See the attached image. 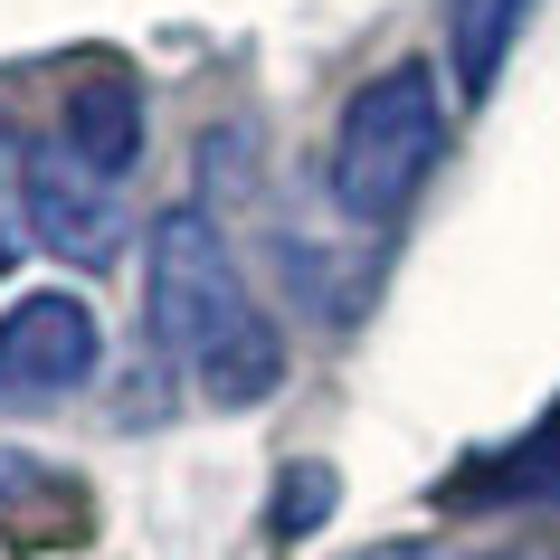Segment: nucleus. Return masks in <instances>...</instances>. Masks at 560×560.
<instances>
[{
    "label": "nucleus",
    "mask_w": 560,
    "mask_h": 560,
    "mask_svg": "<svg viewBox=\"0 0 560 560\" xmlns=\"http://www.w3.org/2000/svg\"><path fill=\"white\" fill-rule=\"evenodd\" d=\"M67 143L86 152L95 172H133V162H143V86H133V77H115V67H105V77H86V86H67Z\"/></svg>",
    "instance_id": "5"
},
{
    "label": "nucleus",
    "mask_w": 560,
    "mask_h": 560,
    "mask_svg": "<svg viewBox=\"0 0 560 560\" xmlns=\"http://www.w3.org/2000/svg\"><path fill=\"white\" fill-rule=\"evenodd\" d=\"M105 371V332H95L86 295H20L0 314V409H38V399H67Z\"/></svg>",
    "instance_id": "4"
},
{
    "label": "nucleus",
    "mask_w": 560,
    "mask_h": 560,
    "mask_svg": "<svg viewBox=\"0 0 560 560\" xmlns=\"http://www.w3.org/2000/svg\"><path fill=\"white\" fill-rule=\"evenodd\" d=\"M532 0H446V58H456V86H466V105H485L503 77V58H513V38H523Z\"/></svg>",
    "instance_id": "6"
},
{
    "label": "nucleus",
    "mask_w": 560,
    "mask_h": 560,
    "mask_svg": "<svg viewBox=\"0 0 560 560\" xmlns=\"http://www.w3.org/2000/svg\"><path fill=\"white\" fill-rule=\"evenodd\" d=\"M67 494V475L48 466V456H30V446H0V523H20V513H58Z\"/></svg>",
    "instance_id": "8"
},
{
    "label": "nucleus",
    "mask_w": 560,
    "mask_h": 560,
    "mask_svg": "<svg viewBox=\"0 0 560 560\" xmlns=\"http://www.w3.org/2000/svg\"><path fill=\"white\" fill-rule=\"evenodd\" d=\"M475 494H523V503H560V418L541 428V438H523L503 466H485V485Z\"/></svg>",
    "instance_id": "7"
},
{
    "label": "nucleus",
    "mask_w": 560,
    "mask_h": 560,
    "mask_svg": "<svg viewBox=\"0 0 560 560\" xmlns=\"http://www.w3.org/2000/svg\"><path fill=\"white\" fill-rule=\"evenodd\" d=\"M438 152H446V95L418 58H399L371 86H352V105L332 124V200L352 209L361 229H389L428 190Z\"/></svg>",
    "instance_id": "2"
},
{
    "label": "nucleus",
    "mask_w": 560,
    "mask_h": 560,
    "mask_svg": "<svg viewBox=\"0 0 560 560\" xmlns=\"http://www.w3.org/2000/svg\"><path fill=\"white\" fill-rule=\"evenodd\" d=\"M143 324L209 409H257L285 381V332L247 295L209 209H162L143 237Z\"/></svg>",
    "instance_id": "1"
},
{
    "label": "nucleus",
    "mask_w": 560,
    "mask_h": 560,
    "mask_svg": "<svg viewBox=\"0 0 560 560\" xmlns=\"http://www.w3.org/2000/svg\"><path fill=\"white\" fill-rule=\"evenodd\" d=\"M0 266H10V229H0Z\"/></svg>",
    "instance_id": "11"
},
{
    "label": "nucleus",
    "mask_w": 560,
    "mask_h": 560,
    "mask_svg": "<svg viewBox=\"0 0 560 560\" xmlns=\"http://www.w3.org/2000/svg\"><path fill=\"white\" fill-rule=\"evenodd\" d=\"M332 513V466H295L285 475V494H276V541H295Z\"/></svg>",
    "instance_id": "9"
},
{
    "label": "nucleus",
    "mask_w": 560,
    "mask_h": 560,
    "mask_svg": "<svg viewBox=\"0 0 560 560\" xmlns=\"http://www.w3.org/2000/svg\"><path fill=\"white\" fill-rule=\"evenodd\" d=\"M20 229L67 266H105L124 247V190L115 172H95L86 152L48 133V143L20 152Z\"/></svg>",
    "instance_id": "3"
},
{
    "label": "nucleus",
    "mask_w": 560,
    "mask_h": 560,
    "mask_svg": "<svg viewBox=\"0 0 560 560\" xmlns=\"http://www.w3.org/2000/svg\"><path fill=\"white\" fill-rule=\"evenodd\" d=\"M352 560H456V551H438V541H371V551H352Z\"/></svg>",
    "instance_id": "10"
}]
</instances>
